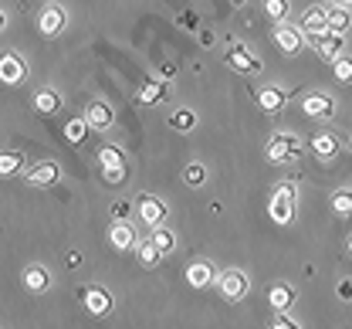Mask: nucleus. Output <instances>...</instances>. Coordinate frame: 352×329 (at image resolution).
Wrapping results in <instances>:
<instances>
[{
  "label": "nucleus",
  "instance_id": "38",
  "mask_svg": "<svg viewBox=\"0 0 352 329\" xmlns=\"http://www.w3.org/2000/svg\"><path fill=\"white\" fill-rule=\"evenodd\" d=\"M342 295H346V299H352V282L342 285Z\"/></svg>",
  "mask_w": 352,
  "mask_h": 329
},
{
  "label": "nucleus",
  "instance_id": "6",
  "mask_svg": "<svg viewBox=\"0 0 352 329\" xmlns=\"http://www.w3.org/2000/svg\"><path fill=\"white\" fill-rule=\"evenodd\" d=\"M274 45L281 47L285 54H298V51L305 47V34H302L298 28H292V24L281 21V24L274 28Z\"/></svg>",
  "mask_w": 352,
  "mask_h": 329
},
{
  "label": "nucleus",
  "instance_id": "24",
  "mask_svg": "<svg viewBox=\"0 0 352 329\" xmlns=\"http://www.w3.org/2000/svg\"><path fill=\"white\" fill-rule=\"evenodd\" d=\"M332 211H336L342 221H349L352 217V190H336V193H332Z\"/></svg>",
  "mask_w": 352,
  "mask_h": 329
},
{
  "label": "nucleus",
  "instance_id": "34",
  "mask_svg": "<svg viewBox=\"0 0 352 329\" xmlns=\"http://www.w3.org/2000/svg\"><path fill=\"white\" fill-rule=\"evenodd\" d=\"M271 329H302V326H298V323H295V319H288V316H285V312H281V316H278V319H274V323H271Z\"/></svg>",
  "mask_w": 352,
  "mask_h": 329
},
{
  "label": "nucleus",
  "instance_id": "27",
  "mask_svg": "<svg viewBox=\"0 0 352 329\" xmlns=\"http://www.w3.org/2000/svg\"><path fill=\"white\" fill-rule=\"evenodd\" d=\"M332 75H336V82H339V85H349L352 82V58L339 54V58L332 61Z\"/></svg>",
  "mask_w": 352,
  "mask_h": 329
},
{
  "label": "nucleus",
  "instance_id": "22",
  "mask_svg": "<svg viewBox=\"0 0 352 329\" xmlns=\"http://www.w3.org/2000/svg\"><path fill=\"white\" fill-rule=\"evenodd\" d=\"M34 109H38L41 116H54V112H61V95L54 92V89H41V92L34 95Z\"/></svg>",
  "mask_w": 352,
  "mask_h": 329
},
{
  "label": "nucleus",
  "instance_id": "17",
  "mask_svg": "<svg viewBox=\"0 0 352 329\" xmlns=\"http://www.w3.org/2000/svg\"><path fill=\"white\" fill-rule=\"evenodd\" d=\"M285 102H288V95L281 92L278 85H264V89H258V105H261L267 116L281 112V109H285Z\"/></svg>",
  "mask_w": 352,
  "mask_h": 329
},
{
  "label": "nucleus",
  "instance_id": "13",
  "mask_svg": "<svg viewBox=\"0 0 352 329\" xmlns=\"http://www.w3.org/2000/svg\"><path fill=\"white\" fill-rule=\"evenodd\" d=\"M349 28H352L349 7H342V3H332V7L325 10V31H332V34H346Z\"/></svg>",
  "mask_w": 352,
  "mask_h": 329
},
{
  "label": "nucleus",
  "instance_id": "32",
  "mask_svg": "<svg viewBox=\"0 0 352 329\" xmlns=\"http://www.w3.org/2000/svg\"><path fill=\"white\" fill-rule=\"evenodd\" d=\"M21 170V156L17 153H0V177H14Z\"/></svg>",
  "mask_w": 352,
  "mask_h": 329
},
{
  "label": "nucleus",
  "instance_id": "21",
  "mask_svg": "<svg viewBox=\"0 0 352 329\" xmlns=\"http://www.w3.org/2000/svg\"><path fill=\"white\" fill-rule=\"evenodd\" d=\"M267 302H271L278 312H288V309H292V302H295V288H292V285H271Z\"/></svg>",
  "mask_w": 352,
  "mask_h": 329
},
{
  "label": "nucleus",
  "instance_id": "1",
  "mask_svg": "<svg viewBox=\"0 0 352 329\" xmlns=\"http://www.w3.org/2000/svg\"><path fill=\"white\" fill-rule=\"evenodd\" d=\"M267 160L271 163H285V160H295L298 153H302V142L298 136H292V133H274L271 140H267Z\"/></svg>",
  "mask_w": 352,
  "mask_h": 329
},
{
  "label": "nucleus",
  "instance_id": "37",
  "mask_svg": "<svg viewBox=\"0 0 352 329\" xmlns=\"http://www.w3.org/2000/svg\"><path fill=\"white\" fill-rule=\"evenodd\" d=\"M78 262H82V255H78V251H72V255H68V258H65V265H72V268H75V265H78Z\"/></svg>",
  "mask_w": 352,
  "mask_h": 329
},
{
  "label": "nucleus",
  "instance_id": "26",
  "mask_svg": "<svg viewBox=\"0 0 352 329\" xmlns=\"http://www.w3.org/2000/svg\"><path fill=\"white\" fill-rule=\"evenodd\" d=\"M149 241H153V244H156V248H160L163 255L176 248V235L170 231V228H163V224H160V228H153V237H149Z\"/></svg>",
  "mask_w": 352,
  "mask_h": 329
},
{
  "label": "nucleus",
  "instance_id": "20",
  "mask_svg": "<svg viewBox=\"0 0 352 329\" xmlns=\"http://www.w3.org/2000/svg\"><path fill=\"white\" fill-rule=\"evenodd\" d=\"M24 288H28V292H47V288H51V272H47L44 265L24 268Z\"/></svg>",
  "mask_w": 352,
  "mask_h": 329
},
{
  "label": "nucleus",
  "instance_id": "7",
  "mask_svg": "<svg viewBox=\"0 0 352 329\" xmlns=\"http://www.w3.org/2000/svg\"><path fill=\"white\" fill-rule=\"evenodd\" d=\"M311 45H315V51H318V58H322V61H329V65H332V61L346 51V34H332V31H325V34H318Z\"/></svg>",
  "mask_w": 352,
  "mask_h": 329
},
{
  "label": "nucleus",
  "instance_id": "5",
  "mask_svg": "<svg viewBox=\"0 0 352 329\" xmlns=\"http://www.w3.org/2000/svg\"><path fill=\"white\" fill-rule=\"evenodd\" d=\"M24 75H28L24 58H21V54H14V51H7V54L0 58V82H3V85H21V82H24Z\"/></svg>",
  "mask_w": 352,
  "mask_h": 329
},
{
  "label": "nucleus",
  "instance_id": "25",
  "mask_svg": "<svg viewBox=\"0 0 352 329\" xmlns=\"http://www.w3.org/2000/svg\"><path fill=\"white\" fill-rule=\"evenodd\" d=\"M160 258H163V251H160L153 241H142V244H139V265H142V268H156Z\"/></svg>",
  "mask_w": 352,
  "mask_h": 329
},
{
  "label": "nucleus",
  "instance_id": "4",
  "mask_svg": "<svg viewBox=\"0 0 352 329\" xmlns=\"http://www.w3.org/2000/svg\"><path fill=\"white\" fill-rule=\"evenodd\" d=\"M65 10L58 7V3H47V7H41V14H38V28H41L44 38H58L61 31H65Z\"/></svg>",
  "mask_w": 352,
  "mask_h": 329
},
{
  "label": "nucleus",
  "instance_id": "29",
  "mask_svg": "<svg viewBox=\"0 0 352 329\" xmlns=\"http://www.w3.org/2000/svg\"><path fill=\"white\" fill-rule=\"evenodd\" d=\"M183 180H186L190 187H204V180H207V170H204V163H186V170H183Z\"/></svg>",
  "mask_w": 352,
  "mask_h": 329
},
{
  "label": "nucleus",
  "instance_id": "30",
  "mask_svg": "<svg viewBox=\"0 0 352 329\" xmlns=\"http://www.w3.org/2000/svg\"><path fill=\"white\" fill-rule=\"evenodd\" d=\"M166 95V85L163 82H146L142 89H139V102H160Z\"/></svg>",
  "mask_w": 352,
  "mask_h": 329
},
{
  "label": "nucleus",
  "instance_id": "12",
  "mask_svg": "<svg viewBox=\"0 0 352 329\" xmlns=\"http://www.w3.org/2000/svg\"><path fill=\"white\" fill-rule=\"evenodd\" d=\"M302 109H305L311 119H332V112H336V105H332V98L322 92H311L302 98Z\"/></svg>",
  "mask_w": 352,
  "mask_h": 329
},
{
  "label": "nucleus",
  "instance_id": "18",
  "mask_svg": "<svg viewBox=\"0 0 352 329\" xmlns=\"http://www.w3.org/2000/svg\"><path fill=\"white\" fill-rule=\"evenodd\" d=\"M58 180V163L54 160H44V163H38L31 173H28V184L31 187H51Z\"/></svg>",
  "mask_w": 352,
  "mask_h": 329
},
{
  "label": "nucleus",
  "instance_id": "16",
  "mask_svg": "<svg viewBox=\"0 0 352 329\" xmlns=\"http://www.w3.org/2000/svg\"><path fill=\"white\" fill-rule=\"evenodd\" d=\"M311 153H315L322 163L336 160V156H339V136H336V133H318V136L311 140Z\"/></svg>",
  "mask_w": 352,
  "mask_h": 329
},
{
  "label": "nucleus",
  "instance_id": "19",
  "mask_svg": "<svg viewBox=\"0 0 352 329\" xmlns=\"http://www.w3.org/2000/svg\"><path fill=\"white\" fill-rule=\"evenodd\" d=\"M214 265L210 262H193L190 268H186V282L193 285V288H207V285H214Z\"/></svg>",
  "mask_w": 352,
  "mask_h": 329
},
{
  "label": "nucleus",
  "instance_id": "10",
  "mask_svg": "<svg viewBox=\"0 0 352 329\" xmlns=\"http://www.w3.org/2000/svg\"><path fill=\"white\" fill-rule=\"evenodd\" d=\"M88 123V129H95V133H105L112 123H116V116H112V109L105 105V102H88L85 116H82Z\"/></svg>",
  "mask_w": 352,
  "mask_h": 329
},
{
  "label": "nucleus",
  "instance_id": "39",
  "mask_svg": "<svg viewBox=\"0 0 352 329\" xmlns=\"http://www.w3.org/2000/svg\"><path fill=\"white\" fill-rule=\"evenodd\" d=\"M3 24H7V17H3V10H0V31H3Z\"/></svg>",
  "mask_w": 352,
  "mask_h": 329
},
{
  "label": "nucleus",
  "instance_id": "28",
  "mask_svg": "<svg viewBox=\"0 0 352 329\" xmlns=\"http://www.w3.org/2000/svg\"><path fill=\"white\" fill-rule=\"evenodd\" d=\"M288 10H292V3H288V0H264V14H267L271 21H278V24L288 17Z\"/></svg>",
  "mask_w": 352,
  "mask_h": 329
},
{
  "label": "nucleus",
  "instance_id": "8",
  "mask_svg": "<svg viewBox=\"0 0 352 329\" xmlns=\"http://www.w3.org/2000/svg\"><path fill=\"white\" fill-rule=\"evenodd\" d=\"M227 65H230V68H237V72H244V75L261 72V61H258V58H254L244 45H230L227 47Z\"/></svg>",
  "mask_w": 352,
  "mask_h": 329
},
{
  "label": "nucleus",
  "instance_id": "42",
  "mask_svg": "<svg viewBox=\"0 0 352 329\" xmlns=\"http://www.w3.org/2000/svg\"><path fill=\"white\" fill-rule=\"evenodd\" d=\"M234 3H244V0H234Z\"/></svg>",
  "mask_w": 352,
  "mask_h": 329
},
{
  "label": "nucleus",
  "instance_id": "9",
  "mask_svg": "<svg viewBox=\"0 0 352 329\" xmlns=\"http://www.w3.org/2000/svg\"><path fill=\"white\" fill-rule=\"evenodd\" d=\"M135 211H139V221H146L149 228H160L166 221V204L156 200V197H139Z\"/></svg>",
  "mask_w": 352,
  "mask_h": 329
},
{
  "label": "nucleus",
  "instance_id": "11",
  "mask_svg": "<svg viewBox=\"0 0 352 329\" xmlns=\"http://www.w3.org/2000/svg\"><path fill=\"white\" fill-rule=\"evenodd\" d=\"M298 31L305 34V38H318V34H325V7H308L305 14H302V21H298Z\"/></svg>",
  "mask_w": 352,
  "mask_h": 329
},
{
  "label": "nucleus",
  "instance_id": "31",
  "mask_svg": "<svg viewBox=\"0 0 352 329\" xmlns=\"http://www.w3.org/2000/svg\"><path fill=\"white\" fill-rule=\"evenodd\" d=\"M193 123H197V116L190 109H176L173 116H170V126L173 129H193Z\"/></svg>",
  "mask_w": 352,
  "mask_h": 329
},
{
  "label": "nucleus",
  "instance_id": "41",
  "mask_svg": "<svg viewBox=\"0 0 352 329\" xmlns=\"http://www.w3.org/2000/svg\"><path fill=\"white\" fill-rule=\"evenodd\" d=\"M349 255H352V241H349Z\"/></svg>",
  "mask_w": 352,
  "mask_h": 329
},
{
  "label": "nucleus",
  "instance_id": "23",
  "mask_svg": "<svg viewBox=\"0 0 352 329\" xmlns=\"http://www.w3.org/2000/svg\"><path fill=\"white\" fill-rule=\"evenodd\" d=\"M98 167H105V170L126 167V156H122V149H119V146H102V149H98Z\"/></svg>",
  "mask_w": 352,
  "mask_h": 329
},
{
  "label": "nucleus",
  "instance_id": "2",
  "mask_svg": "<svg viewBox=\"0 0 352 329\" xmlns=\"http://www.w3.org/2000/svg\"><path fill=\"white\" fill-rule=\"evenodd\" d=\"M217 288L227 302H241L248 295V275L241 268H227L223 275H217Z\"/></svg>",
  "mask_w": 352,
  "mask_h": 329
},
{
  "label": "nucleus",
  "instance_id": "40",
  "mask_svg": "<svg viewBox=\"0 0 352 329\" xmlns=\"http://www.w3.org/2000/svg\"><path fill=\"white\" fill-rule=\"evenodd\" d=\"M332 3H342V7H349L352 0H332Z\"/></svg>",
  "mask_w": 352,
  "mask_h": 329
},
{
  "label": "nucleus",
  "instance_id": "35",
  "mask_svg": "<svg viewBox=\"0 0 352 329\" xmlns=\"http://www.w3.org/2000/svg\"><path fill=\"white\" fill-rule=\"evenodd\" d=\"M105 180H109V184H119V180H126V167H116V170H105Z\"/></svg>",
  "mask_w": 352,
  "mask_h": 329
},
{
  "label": "nucleus",
  "instance_id": "3",
  "mask_svg": "<svg viewBox=\"0 0 352 329\" xmlns=\"http://www.w3.org/2000/svg\"><path fill=\"white\" fill-rule=\"evenodd\" d=\"M271 217L278 224H288L295 217V187L292 184H281L274 190V200H271Z\"/></svg>",
  "mask_w": 352,
  "mask_h": 329
},
{
  "label": "nucleus",
  "instance_id": "15",
  "mask_svg": "<svg viewBox=\"0 0 352 329\" xmlns=\"http://www.w3.org/2000/svg\"><path fill=\"white\" fill-rule=\"evenodd\" d=\"M78 295L85 299V309L95 312V316H105V312L112 309V295H109L105 288H82Z\"/></svg>",
  "mask_w": 352,
  "mask_h": 329
},
{
  "label": "nucleus",
  "instance_id": "36",
  "mask_svg": "<svg viewBox=\"0 0 352 329\" xmlns=\"http://www.w3.org/2000/svg\"><path fill=\"white\" fill-rule=\"evenodd\" d=\"M126 214H129V204H126V200L112 204V217H116V221H126Z\"/></svg>",
  "mask_w": 352,
  "mask_h": 329
},
{
  "label": "nucleus",
  "instance_id": "14",
  "mask_svg": "<svg viewBox=\"0 0 352 329\" xmlns=\"http://www.w3.org/2000/svg\"><path fill=\"white\" fill-rule=\"evenodd\" d=\"M109 244L119 248V251H132V248H135V228L126 224V221H116V224L109 228Z\"/></svg>",
  "mask_w": 352,
  "mask_h": 329
},
{
  "label": "nucleus",
  "instance_id": "33",
  "mask_svg": "<svg viewBox=\"0 0 352 329\" xmlns=\"http://www.w3.org/2000/svg\"><path fill=\"white\" fill-rule=\"evenodd\" d=\"M85 129H88V123H85V119H72V123H68V129H65V136H68L72 142H82V136H85Z\"/></svg>",
  "mask_w": 352,
  "mask_h": 329
}]
</instances>
